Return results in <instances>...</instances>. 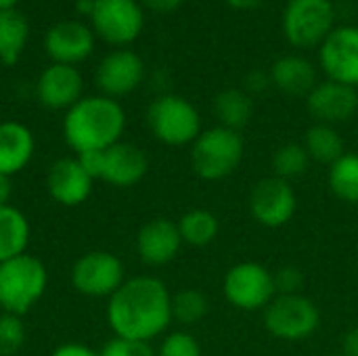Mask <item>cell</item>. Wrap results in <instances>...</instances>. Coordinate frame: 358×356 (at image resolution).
Masks as SVG:
<instances>
[{"mask_svg": "<svg viewBox=\"0 0 358 356\" xmlns=\"http://www.w3.org/2000/svg\"><path fill=\"white\" fill-rule=\"evenodd\" d=\"M321 325L319 306L302 296H275L273 302L264 308V327L266 332L283 342H304Z\"/></svg>", "mask_w": 358, "mask_h": 356, "instance_id": "8", "label": "cell"}, {"mask_svg": "<svg viewBox=\"0 0 358 356\" xmlns=\"http://www.w3.org/2000/svg\"><path fill=\"white\" fill-rule=\"evenodd\" d=\"M342 355L344 356H358V325L346 332L344 342H342Z\"/></svg>", "mask_w": 358, "mask_h": 356, "instance_id": "37", "label": "cell"}, {"mask_svg": "<svg viewBox=\"0 0 358 356\" xmlns=\"http://www.w3.org/2000/svg\"><path fill=\"white\" fill-rule=\"evenodd\" d=\"M94 180H103L117 189H128L138 185L147 170V153L132 143H115L105 151H90L76 155Z\"/></svg>", "mask_w": 358, "mask_h": 356, "instance_id": "6", "label": "cell"}, {"mask_svg": "<svg viewBox=\"0 0 358 356\" xmlns=\"http://www.w3.org/2000/svg\"><path fill=\"white\" fill-rule=\"evenodd\" d=\"M50 356H99V350L86 346V344H78V342H65L61 346H57Z\"/></svg>", "mask_w": 358, "mask_h": 356, "instance_id": "35", "label": "cell"}, {"mask_svg": "<svg viewBox=\"0 0 358 356\" xmlns=\"http://www.w3.org/2000/svg\"><path fill=\"white\" fill-rule=\"evenodd\" d=\"M94 178L82 166L78 157L57 159L46 174L48 195L65 208H78L88 201Z\"/></svg>", "mask_w": 358, "mask_h": 356, "instance_id": "17", "label": "cell"}, {"mask_svg": "<svg viewBox=\"0 0 358 356\" xmlns=\"http://www.w3.org/2000/svg\"><path fill=\"white\" fill-rule=\"evenodd\" d=\"M214 113H216L220 126L241 132L254 115L252 97L243 88L220 90L214 101Z\"/></svg>", "mask_w": 358, "mask_h": 356, "instance_id": "24", "label": "cell"}, {"mask_svg": "<svg viewBox=\"0 0 358 356\" xmlns=\"http://www.w3.org/2000/svg\"><path fill=\"white\" fill-rule=\"evenodd\" d=\"M271 86V76L264 73V71H250L248 78H245V92L252 97V94H260L264 92L266 88Z\"/></svg>", "mask_w": 358, "mask_h": 356, "instance_id": "34", "label": "cell"}, {"mask_svg": "<svg viewBox=\"0 0 358 356\" xmlns=\"http://www.w3.org/2000/svg\"><path fill=\"white\" fill-rule=\"evenodd\" d=\"M27 329L23 317L0 313V356H15L25 346Z\"/></svg>", "mask_w": 358, "mask_h": 356, "instance_id": "30", "label": "cell"}, {"mask_svg": "<svg viewBox=\"0 0 358 356\" xmlns=\"http://www.w3.org/2000/svg\"><path fill=\"white\" fill-rule=\"evenodd\" d=\"M275 275V290L277 296H292V294H300L302 285H304V275L300 269L296 266H283L279 271L273 273Z\"/></svg>", "mask_w": 358, "mask_h": 356, "instance_id": "33", "label": "cell"}, {"mask_svg": "<svg viewBox=\"0 0 358 356\" xmlns=\"http://www.w3.org/2000/svg\"><path fill=\"white\" fill-rule=\"evenodd\" d=\"M304 149L310 157V162H319V164H336L344 153V138L342 134L336 130V126H327V124H315L306 130L304 134Z\"/></svg>", "mask_w": 358, "mask_h": 356, "instance_id": "25", "label": "cell"}, {"mask_svg": "<svg viewBox=\"0 0 358 356\" xmlns=\"http://www.w3.org/2000/svg\"><path fill=\"white\" fill-rule=\"evenodd\" d=\"M157 356H201V346L199 342L189 334V332H172L168 334L159 348Z\"/></svg>", "mask_w": 358, "mask_h": 356, "instance_id": "31", "label": "cell"}, {"mask_svg": "<svg viewBox=\"0 0 358 356\" xmlns=\"http://www.w3.org/2000/svg\"><path fill=\"white\" fill-rule=\"evenodd\" d=\"M36 153L34 132L15 120L0 122V172L15 176L23 172Z\"/></svg>", "mask_w": 358, "mask_h": 356, "instance_id": "20", "label": "cell"}, {"mask_svg": "<svg viewBox=\"0 0 358 356\" xmlns=\"http://www.w3.org/2000/svg\"><path fill=\"white\" fill-rule=\"evenodd\" d=\"M222 292L229 304L239 311H264L277 296L275 275L260 262H239L227 271Z\"/></svg>", "mask_w": 358, "mask_h": 356, "instance_id": "10", "label": "cell"}, {"mask_svg": "<svg viewBox=\"0 0 358 356\" xmlns=\"http://www.w3.org/2000/svg\"><path fill=\"white\" fill-rule=\"evenodd\" d=\"M147 124L151 134L168 147L193 145L201 134V115L197 107L178 94L157 97L147 109Z\"/></svg>", "mask_w": 358, "mask_h": 356, "instance_id": "5", "label": "cell"}, {"mask_svg": "<svg viewBox=\"0 0 358 356\" xmlns=\"http://www.w3.org/2000/svg\"><path fill=\"white\" fill-rule=\"evenodd\" d=\"M99 356H157V353L147 342H134V340H124V338L113 336L99 350Z\"/></svg>", "mask_w": 358, "mask_h": 356, "instance_id": "32", "label": "cell"}, {"mask_svg": "<svg viewBox=\"0 0 358 356\" xmlns=\"http://www.w3.org/2000/svg\"><path fill=\"white\" fill-rule=\"evenodd\" d=\"M145 78L143 59L130 48H117L103 57L96 67L94 82L105 97L120 99L134 92Z\"/></svg>", "mask_w": 358, "mask_h": 356, "instance_id": "14", "label": "cell"}, {"mask_svg": "<svg viewBox=\"0 0 358 356\" xmlns=\"http://www.w3.org/2000/svg\"><path fill=\"white\" fill-rule=\"evenodd\" d=\"M319 63L327 80L358 86V27L340 25L319 46Z\"/></svg>", "mask_w": 358, "mask_h": 356, "instance_id": "13", "label": "cell"}, {"mask_svg": "<svg viewBox=\"0 0 358 356\" xmlns=\"http://www.w3.org/2000/svg\"><path fill=\"white\" fill-rule=\"evenodd\" d=\"M178 233L182 243L193 245V248H206L210 245L220 231L218 218L216 214H212L210 210H189L178 218Z\"/></svg>", "mask_w": 358, "mask_h": 356, "instance_id": "26", "label": "cell"}, {"mask_svg": "<svg viewBox=\"0 0 358 356\" xmlns=\"http://www.w3.org/2000/svg\"><path fill=\"white\" fill-rule=\"evenodd\" d=\"M90 23L105 42L126 46L141 36L145 15L136 0H92Z\"/></svg>", "mask_w": 358, "mask_h": 356, "instance_id": "11", "label": "cell"}, {"mask_svg": "<svg viewBox=\"0 0 358 356\" xmlns=\"http://www.w3.org/2000/svg\"><path fill=\"white\" fill-rule=\"evenodd\" d=\"M327 183L338 199L358 204V153H344L336 164H331Z\"/></svg>", "mask_w": 358, "mask_h": 356, "instance_id": "27", "label": "cell"}, {"mask_svg": "<svg viewBox=\"0 0 358 356\" xmlns=\"http://www.w3.org/2000/svg\"><path fill=\"white\" fill-rule=\"evenodd\" d=\"M29 38V23L23 13L15 8L0 10V63L13 65L19 61Z\"/></svg>", "mask_w": 358, "mask_h": 356, "instance_id": "23", "label": "cell"}, {"mask_svg": "<svg viewBox=\"0 0 358 356\" xmlns=\"http://www.w3.org/2000/svg\"><path fill=\"white\" fill-rule=\"evenodd\" d=\"M10 197H13V176L0 172V208L10 206Z\"/></svg>", "mask_w": 358, "mask_h": 356, "instance_id": "38", "label": "cell"}, {"mask_svg": "<svg viewBox=\"0 0 358 356\" xmlns=\"http://www.w3.org/2000/svg\"><path fill=\"white\" fill-rule=\"evenodd\" d=\"M143 4L153 13H172L182 4V0H143Z\"/></svg>", "mask_w": 358, "mask_h": 356, "instance_id": "36", "label": "cell"}, {"mask_svg": "<svg viewBox=\"0 0 358 356\" xmlns=\"http://www.w3.org/2000/svg\"><path fill=\"white\" fill-rule=\"evenodd\" d=\"M182 248L178 225L170 218H153L136 233V254L147 266L170 264Z\"/></svg>", "mask_w": 358, "mask_h": 356, "instance_id": "19", "label": "cell"}, {"mask_svg": "<svg viewBox=\"0 0 358 356\" xmlns=\"http://www.w3.org/2000/svg\"><path fill=\"white\" fill-rule=\"evenodd\" d=\"M243 153L245 143L241 132L218 124L201 130L191 145V166L201 180H222L239 168Z\"/></svg>", "mask_w": 358, "mask_h": 356, "instance_id": "4", "label": "cell"}, {"mask_svg": "<svg viewBox=\"0 0 358 356\" xmlns=\"http://www.w3.org/2000/svg\"><path fill=\"white\" fill-rule=\"evenodd\" d=\"M273 176L277 178H283L287 183L300 178L308 166H310V157L304 149V145H298V143H287L283 147H279L275 153H273Z\"/></svg>", "mask_w": 358, "mask_h": 356, "instance_id": "29", "label": "cell"}, {"mask_svg": "<svg viewBox=\"0 0 358 356\" xmlns=\"http://www.w3.org/2000/svg\"><path fill=\"white\" fill-rule=\"evenodd\" d=\"M298 210V197L292 183L268 176L254 185L250 193V214L266 229L285 227Z\"/></svg>", "mask_w": 358, "mask_h": 356, "instance_id": "12", "label": "cell"}, {"mask_svg": "<svg viewBox=\"0 0 358 356\" xmlns=\"http://www.w3.org/2000/svg\"><path fill=\"white\" fill-rule=\"evenodd\" d=\"M281 23L292 46L317 48L336 29V8L331 0H289Z\"/></svg>", "mask_w": 358, "mask_h": 356, "instance_id": "7", "label": "cell"}, {"mask_svg": "<svg viewBox=\"0 0 358 356\" xmlns=\"http://www.w3.org/2000/svg\"><path fill=\"white\" fill-rule=\"evenodd\" d=\"M268 76H271V84L289 97H308L310 90L319 84L315 65L302 55L279 57L273 63Z\"/></svg>", "mask_w": 358, "mask_h": 356, "instance_id": "21", "label": "cell"}, {"mask_svg": "<svg viewBox=\"0 0 358 356\" xmlns=\"http://www.w3.org/2000/svg\"><path fill=\"white\" fill-rule=\"evenodd\" d=\"M48 290L44 262L29 252L0 264V313L27 315Z\"/></svg>", "mask_w": 358, "mask_h": 356, "instance_id": "3", "label": "cell"}, {"mask_svg": "<svg viewBox=\"0 0 358 356\" xmlns=\"http://www.w3.org/2000/svg\"><path fill=\"white\" fill-rule=\"evenodd\" d=\"M44 50L52 63L78 65L94 50V31L82 21H59L44 36Z\"/></svg>", "mask_w": 358, "mask_h": 356, "instance_id": "18", "label": "cell"}, {"mask_svg": "<svg viewBox=\"0 0 358 356\" xmlns=\"http://www.w3.org/2000/svg\"><path fill=\"white\" fill-rule=\"evenodd\" d=\"M84 80L76 65L50 63L36 82V97L42 107L52 111H67L84 94Z\"/></svg>", "mask_w": 358, "mask_h": 356, "instance_id": "15", "label": "cell"}, {"mask_svg": "<svg viewBox=\"0 0 358 356\" xmlns=\"http://www.w3.org/2000/svg\"><path fill=\"white\" fill-rule=\"evenodd\" d=\"M331 356H344V355H331Z\"/></svg>", "mask_w": 358, "mask_h": 356, "instance_id": "41", "label": "cell"}, {"mask_svg": "<svg viewBox=\"0 0 358 356\" xmlns=\"http://www.w3.org/2000/svg\"><path fill=\"white\" fill-rule=\"evenodd\" d=\"M306 107L317 124H344L358 111V90L342 82L325 80L310 90Z\"/></svg>", "mask_w": 358, "mask_h": 356, "instance_id": "16", "label": "cell"}, {"mask_svg": "<svg viewBox=\"0 0 358 356\" xmlns=\"http://www.w3.org/2000/svg\"><path fill=\"white\" fill-rule=\"evenodd\" d=\"M210 313V300L203 292L187 287L172 294V321L180 323L182 327L197 325Z\"/></svg>", "mask_w": 358, "mask_h": 356, "instance_id": "28", "label": "cell"}, {"mask_svg": "<svg viewBox=\"0 0 358 356\" xmlns=\"http://www.w3.org/2000/svg\"><path fill=\"white\" fill-rule=\"evenodd\" d=\"M124 130V107L117 103V99L105 94L82 97L65 111L63 120V138L76 155L105 151L122 141Z\"/></svg>", "mask_w": 358, "mask_h": 356, "instance_id": "2", "label": "cell"}, {"mask_svg": "<svg viewBox=\"0 0 358 356\" xmlns=\"http://www.w3.org/2000/svg\"><path fill=\"white\" fill-rule=\"evenodd\" d=\"M31 241V227L27 216L10 206L0 208V264L27 252Z\"/></svg>", "mask_w": 358, "mask_h": 356, "instance_id": "22", "label": "cell"}, {"mask_svg": "<svg viewBox=\"0 0 358 356\" xmlns=\"http://www.w3.org/2000/svg\"><path fill=\"white\" fill-rule=\"evenodd\" d=\"M233 8H239V10H248V8H254L260 0H227Z\"/></svg>", "mask_w": 358, "mask_h": 356, "instance_id": "39", "label": "cell"}, {"mask_svg": "<svg viewBox=\"0 0 358 356\" xmlns=\"http://www.w3.org/2000/svg\"><path fill=\"white\" fill-rule=\"evenodd\" d=\"M17 2H19V0H0V10H4V8H15Z\"/></svg>", "mask_w": 358, "mask_h": 356, "instance_id": "40", "label": "cell"}, {"mask_svg": "<svg viewBox=\"0 0 358 356\" xmlns=\"http://www.w3.org/2000/svg\"><path fill=\"white\" fill-rule=\"evenodd\" d=\"M105 317L115 338L151 344L172 323V294L151 275L126 279L107 300Z\"/></svg>", "mask_w": 358, "mask_h": 356, "instance_id": "1", "label": "cell"}, {"mask_svg": "<svg viewBox=\"0 0 358 356\" xmlns=\"http://www.w3.org/2000/svg\"><path fill=\"white\" fill-rule=\"evenodd\" d=\"M69 279L71 287L80 296L109 300L126 281V269L115 254L107 250H92L73 262Z\"/></svg>", "mask_w": 358, "mask_h": 356, "instance_id": "9", "label": "cell"}]
</instances>
